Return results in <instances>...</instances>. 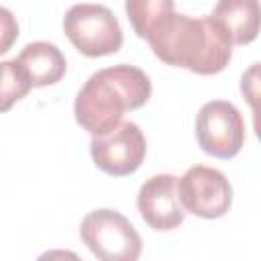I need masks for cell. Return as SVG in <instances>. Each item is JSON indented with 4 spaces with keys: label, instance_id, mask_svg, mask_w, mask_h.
<instances>
[{
    "label": "cell",
    "instance_id": "6da1fadb",
    "mask_svg": "<svg viewBox=\"0 0 261 261\" xmlns=\"http://www.w3.org/2000/svg\"><path fill=\"white\" fill-rule=\"evenodd\" d=\"M147 41L163 63L186 67L200 75L222 71L230 61L234 45L212 14L194 18L177 12L165 16Z\"/></svg>",
    "mask_w": 261,
    "mask_h": 261
},
{
    "label": "cell",
    "instance_id": "7a4b0ae2",
    "mask_svg": "<svg viewBox=\"0 0 261 261\" xmlns=\"http://www.w3.org/2000/svg\"><path fill=\"white\" fill-rule=\"evenodd\" d=\"M151 98L149 75L135 65H114L88 77L75 96L73 112L92 137L104 135L122 122L126 110H137Z\"/></svg>",
    "mask_w": 261,
    "mask_h": 261
},
{
    "label": "cell",
    "instance_id": "3957f363",
    "mask_svg": "<svg viewBox=\"0 0 261 261\" xmlns=\"http://www.w3.org/2000/svg\"><path fill=\"white\" fill-rule=\"evenodd\" d=\"M80 237L102 261H137L143 249L141 234L130 220L110 208L88 212L80 224Z\"/></svg>",
    "mask_w": 261,
    "mask_h": 261
},
{
    "label": "cell",
    "instance_id": "277c9868",
    "mask_svg": "<svg viewBox=\"0 0 261 261\" xmlns=\"http://www.w3.org/2000/svg\"><path fill=\"white\" fill-rule=\"evenodd\" d=\"M63 31L86 57L112 55L122 47V29L112 10L102 4H73L63 16Z\"/></svg>",
    "mask_w": 261,
    "mask_h": 261
},
{
    "label": "cell",
    "instance_id": "5b68a950",
    "mask_svg": "<svg viewBox=\"0 0 261 261\" xmlns=\"http://www.w3.org/2000/svg\"><path fill=\"white\" fill-rule=\"evenodd\" d=\"M196 139L204 153L230 159L245 145V122L239 108L226 100L206 102L196 116Z\"/></svg>",
    "mask_w": 261,
    "mask_h": 261
},
{
    "label": "cell",
    "instance_id": "8992f818",
    "mask_svg": "<svg viewBox=\"0 0 261 261\" xmlns=\"http://www.w3.org/2000/svg\"><path fill=\"white\" fill-rule=\"evenodd\" d=\"M177 192L186 212L200 218H220L232 204V188L226 175L208 165H192L179 179Z\"/></svg>",
    "mask_w": 261,
    "mask_h": 261
},
{
    "label": "cell",
    "instance_id": "52a82bcc",
    "mask_svg": "<svg viewBox=\"0 0 261 261\" xmlns=\"http://www.w3.org/2000/svg\"><path fill=\"white\" fill-rule=\"evenodd\" d=\"M90 153L98 169L108 175L122 177L135 173L147 153L145 135L135 122H120L104 135H94Z\"/></svg>",
    "mask_w": 261,
    "mask_h": 261
},
{
    "label": "cell",
    "instance_id": "ba28073f",
    "mask_svg": "<svg viewBox=\"0 0 261 261\" xmlns=\"http://www.w3.org/2000/svg\"><path fill=\"white\" fill-rule=\"evenodd\" d=\"M137 208L141 218L153 230H173L186 218L177 192V177L171 173H157L149 177L137 196Z\"/></svg>",
    "mask_w": 261,
    "mask_h": 261
},
{
    "label": "cell",
    "instance_id": "9c48e42d",
    "mask_svg": "<svg viewBox=\"0 0 261 261\" xmlns=\"http://www.w3.org/2000/svg\"><path fill=\"white\" fill-rule=\"evenodd\" d=\"M212 16L226 29L234 45H247L261 31L259 0H218Z\"/></svg>",
    "mask_w": 261,
    "mask_h": 261
},
{
    "label": "cell",
    "instance_id": "30bf717a",
    "mask_svg": "<svg viewBox=\"0 0 261 261\" xmlns=\"http://www.w3.org/2000/svg\"><path fill=\"white\" fill-rule=\"evenodd\" d=\"M14 59L27 71L33 88L57 84L65 75V67H67L63 53L53 43L47 41L29 43Z\"/></svg>",
    "mask_w": 261,
    "mask_h": 261
},
{
    "label": "cell",
    "instance_id": "8fae6325",
    "mask_svg": "<svg viewBox=\"0 0 261 261\" xmlns=\"http://www.w3.org/2000/svg\"><path fill=\"white\" fill-rule=\"evenodd\" d=\"M126 16L141 39H149L155 27L173 12V0H126Z\"/></svg>",
    "mask_w": 261,
    "mask_h": 261
},
{
    "label": "cell",
    "instance_id": "7c38bea8",
    "mask_svg": "<svg viewBox=\"0 0 261 261\" xmlns=\"http://www.w3.org/2000/svg\"><path fill=\"white\" fill-rule=\"evenodd\" d=\"M0 65H2V110L6 112L14 102H18L29 94L33 84L16 59L2 61Z\"/></svg>",
    "mask_w": 261,
    "mask_h": 261
},
{
    "label": "cell",
    "instance_id": "4fadbf2b",
    "mask_svg": "<svg viewBox=\"0 0 261 261\" xmlns=\"http://www.w3.org/2000/svg\"><path fill=\"white\" fill-rule=\"evenodd\" d=\"M241 92L253 110V128L261 141V63H253L241 75Z\"/></svg>",
    "mask_w": 261,
    "mask_h": 261
},
{
    "label": "cell",
    "instance_id": "5bb4252c",
    "mask_svg": "<svg viewBox=\"0 0 261 261\" xmlns=\"http://www.w3.org/2000/svg\"><path fill=\"white\" fill-rule=\"evenodd\" d=\"M18 35V27L10 14L8 8H2V45H0V53H6L12 39Z\"/></svg>",
    "mask_w": 261,
    "mask_h": 261
}]
</instances>
